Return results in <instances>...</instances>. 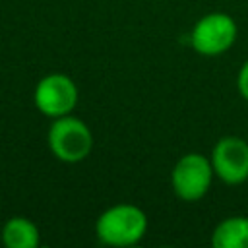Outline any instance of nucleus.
<instances>
[{
    "instance_id": "obj_1",
    "label": "nucleus",
    "mask_w": 248,
    "mask_h": 248,
    "mask_svg": "<svg viewBox=\"0 0 248 248\" xmlns=\"http://www.w3.org/2000/svg\"><path fill=\"white\" fill-rule=\"evenodd\" d=\"M147 232V215L134 203H116L95 221V234L107 246H134Z\"/></svg>"
},
{
    "instance_id": "obj_2",
    "label": "nucleus",
    "mask_w": 248,
    "mask_h": 248,
    "mask_svg": "<svg viewBox=\"0 0 248 248\" xmlns=\"http://www.w3.org/2000/svg\"><path fill=\"white\" fill-rule=\"evenodd\" d=\"M46 145L58 161L79 163L91 153L93 134L81 118L66 114L52 118V124L46 132Z\"/></svg>"
},
{
    "instance_id": "obj_3",
    "label": "nucleus",
    "mask_w": 248,
    "mask_h": 248,
    "mask_svg": "<svg viewBox=\"0 0 248 248\" xmlns=\"http://www.w3.org/2000/svg\"><path fill=\"white\" fill-rule=\"evenodd\" d=\"M213 176L211 159L202 153H186L170 170V186L182 202H198L209 192Z\"/></svg>"
},
{
    "instance_id": "obj_4",
    "label": "nucleus",
    "mask_w": 248,
    "mask_h": 248,
    "mask_svg": "<svg viewBox=\"0 0 248 248\" xmlns=\"http://www.w3.org/2000/svg\"><path fill=\"white\" fill-rule=\"evenodd\" d=\"M236 21L225 12L202 16L190 31V45L202 56H219L236 41Z\"/></svg>"
},
{
    "instance_id": "obj_5",
    "label": "nucleus",
    "mask_w": 248,
    "mask_h": 248,
    "mask_svg": "<svg viewBox=\"0 0 248 248\" xmlns=\"http://www.w3.org/2000/svg\"><path fill=\"white\" fill-rule=\"evenodd\" d=\"M37 110L48 118H60L72 114L78 105V87L66 74L54 72L39 79L33 93Z\"/></svg>"
},
{
    "instance_id": "obj_6",
    "label": "nucleus",
    "mask_w": 248,
    "mask_h": 248,
    "mask_svg": "<svg viewBox=\"0 0 248 248\" xmlns=\"http://www.w3.org/2000/svg\"><path fill=\"white\" fill-rule=\"evenodd\" d=\"M209 159L213 172L221 182L236 186L248 180V141L240 136L219 138Z\"/></svg>"
},
{
    "instance_id": "obj_7",
    "label": "nucleus",
    "mask_w": 248,
    "mask_h": 248,
    "mask_svg": "<svg viewBox=\"0 0 248 248\" xmlns=\"http://www.w3.org/2000/svg\"><path fill=\"white\" fill-rule=\"evenodd\" d=\"M0 240L6 248H37L41 234L39 227L29 217L14 215L2 225Z\"/></svg>"
},
{
    "instance_id": "obj_8",
    "label": "nucleus",
    "mask_w": 248,
    "mask_h": 248,
    "mask_svg": "<svg viewBox=\"0 0 248 248\" xmlns=\"http://www.w3.org/2000/svg\"><path fill=\"white\" fill-rule=\"evenodd\" d=\"M213 248H248V217L232 215L223 219L211 234Z\"/></svg>"
},
{
    "instance_id": "obj_9",
    "label": "nucleus",
    "mask_w": 248,
    "mask_h": 248,
    "mask_svg": "<svg viewBox=\"0 0 248 248\" xmlns=\"http://www.w3.org/2000/svg\"><path fill=\"white\" fill-rule=\"evenodd\" d=\"M236 87H238V93L242 99L248 101V60L240 66L238 70V76H236Z\"/></svg>"
}]
</instances>
